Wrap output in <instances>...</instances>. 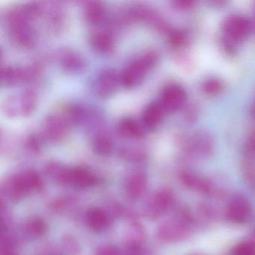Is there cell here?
Wrapping results in <instances>:
<instances>
[{
    "mask_svg": "<svg viewBox=\"0 0 255 255\" xmlns=\"http://www.w3.org/2000/svg\"><path fill=\"white\" fill-rule=\"evenodd\" d=\"M45 136L53 142L62 141L68 132V123L65 118L52 115L46 119L44 125Z\"/></svg>",
    "mask_w": 255,
    "mask_h": 255,
    "instance_id": "9",
    "label": "cell"
},
{
    "mask_svg": "<svg viewBox=\"0 0 255 255\" xmlns=\"http://www.w3.org/2000/svg\"><path fill=\"white\" fill-rule=\"evenodd\" d=\"M47 226L44 221L39 219L31 220L28 225V231L35 236H41L45 233Z\"/></svg>",
    "mask_w": 255,
    "mask_h": 255,
    "instance_id": "29",
    "label": "cell"
},
{
    "mask_svg": "<svg viewBox=\"0 0 255 255\" xmlns=\"http://www.w3.org/2000/svg\"><path fill=\"white\" fill-rule=\"evenodd\" d=\"M188 150L192 156L209 157L213 154V143L211 137L204 132L195 133L189 141Z\"/></svg>",
    "mask_w": 255,
    "mask_h": 255,
    "instance_id": "12",
    "label": "cell"
},
{
    "mask_svg": "<svg viewBox=\"0 0 255 255\" xmlns=\"http://www.w3.org/2000/svg\"><path fill=\"white\" fill-rule=\"evenodd\" d=\"M30 23V20L23 18L12 19L8 21L13 39L24 48H31L36 41V35Z\"/></svg>",
    "mask_w": 255,
    "mask_h": 255,
    "instance_id": "5",
    "label": "cell"
},
{
    "mask_svg": "<svg viewBox=\"0 0 255 255\" xmlns=\"http://www.w3.org/2000/svg\"><path fill=\"white\" fill-rule=\"evenodd\" d=\"M60 65L65 72L78 74L84 71L86 62L84 58L77 52L67 50L61 55Z\"/></svg>",
    "mask_w": 255,
    "mask_h": 255,
    "instance_id": "13",
    "label": "cell"
},
{
    "mask_svg": "<svg viewBox=\"0 0 255 255\" xmlns=\"http://www.w3.org/2000/svg\"><path fill=\"white\" fill-rule=\"evenodd\" d=\"M147 186V179L143 174H135L129 179L127 186V192L132 198L142 195Z\"/></svg>",
    "mask_w": 255,
    "mask_h": 255,
    "instance_id": "21",
    "label": "cell"
},
{
    "mask_svg": "<svg viewBox=\"0 0 255 255\" xmlns=\"http://www.w3.org/2000/svg\"><path fill=\"white\" fill-rule=\"evenodd\" d=\"M119 133L125 138L138 139L144 136V130L138 122L129 118L122 119L119 122Z\"/></svg>",
    "mask_w": 255,
    "mask_h": 255,
    "instance_id": "17",
    "label": "cell"
},
{
    "mask_svg": "<svg viewBox=\"0 0 255 255\" xmlns=\"http://www.w3.org/2000/svg\"><path fill=\"white\" fill-rule=\"evenodd\" d=\"M38 73L37 68H15L5 67L1 71V83L2 86H12L18 83H26L33 80Z\"/></svg>",
    "mask_w": 255,
    "mask_h": 255,
    "instance_id": "8",
    "label": "cell"
},
{
    "mask_svg": "<svg viewBox=\"0 0 255 255\" xmlns=\"http://www.w3.org/2000/svg\"><path fill=\"white\" fill-rule=\"evenodd\" d=\"M87 221L91 228L96 231L106 229L109 225V218L106 213L98 208L91 209L87 213Z\"/></svg>",
    "mask_w": 255,
    "mask_h": 255,
    "instance_id": "20",
    "label": "cell"
},
{
    "mask_svg": "<svg viewBox=\"0 0 255 255\" xmlns=\"http://www.w3.org/2000/svg\"><path fill=\"white\" fill-rule=\"evenodd\" d=\"M174 204V197L169 190L156 192L149 204L148 216L153 219L159 217L169 210Z\"/></svg>",
    "mask_w": 255,
    "mask_h": 255,
    "instance_id": "11",
    "label": "cell"
},
{
    "mask_svg": "<svg viewBox=\"0 0 255 255\" xmlns=\"http://www.w3.org/2000/svg\"><path fill=\"white\" fill-rule=\"evenodd\" d=\"M251 29L250 22L241 16H231L225 19L222 24V32L227 47L231 50L234 45L243 41L249 35Z\"/></svg>",
    "mask_w": 255,
    "mask_h": 255,
    "instance_id": "3",
    "label": "cell"
},
{
    "mask_svg": "<svg viewBox=\"0 0 255 255\" xmlns=\"http://www.w3.org/2000/svg\"><path fill=\"white\" fill-rule=\"evenodd\" d=\"M96 177L91 171L82 168H75L68 171V183L77 188H88L93 186Z\"/></svg>",
    "mask_w": 255,
    "mask_h": 255,
    "instance_id": "14",
    "label": "cell"
},
{
    "mask_svg": "<svg viewBox=\"0 0 255 255\" xmlns=\"http://www.w3.org/2000/svg\"><path fill=\"white\" fill-rule=\"evenodd\" d=\"M252 214V204L243 195H235L231 197L225 207V219L235 225L246 223L249 220Z\"/></svg>",
    "mask_w": 255,
    "mask_h": 255,
    "instance_id": "4",
    "label": "cell"
},
{
    "mask_svg": "<svg viewBox=\"0 0 255 255\" xmlns=\"http://www.w3.org/2000/svg\"><path fill=\"white\" fill-rule=\"evenodd\" d=\"M231 255H255V241L242 242L233 248Z\"/></svg>",
    "mask_w": 255,
    "mask_h": 255,
    "instance_id": "28",
    "label": "cell"
},
{
    "mask_svg": "<svg viewBox=\"0 0 255 255\" xmlns=\"http://www.w3.org/2000/svg\"><path fill=\"white\" fill-rule=\"evenodd\" d=\"M24 177L31 191L41 189L42 186V180L36 172L32 171H28L25 173Z\"/></svg>",
    "mask_w": 255,
    "mask_h": 255,
    "instance_id": "30",
    "label": "cell"
},
{
    "mask_svg": "<svg viewBox=\"0 0 255 255\" xmlns=\"http://www.w3.org/2000/svg\"><path fill=\"white\" fill-rule=\"evenodd\" d=\"M92 47L99 53L108 54L114 50V40L107 32H98L91 38Z\"/></svg>",
    "mask_w": 255,
    "mask_h": 255,
    "instance_id": "18",
    "label": "cell"
},
{
    "mask_svg": "<svg viewBox=\"0 0 255 255\" xmlns=\"http://www.w3.org/2000/svg\"><path fill=\"white\" fill-rule=\"evenodd\" d=\"M20 116L27 117L35 112L38 104V96L35 91L27 89L18 95Z\"/></svg>",
    "mask_w": 255,
    "mask_h": 255,
    "instance_id": "16",
    "label": "cell"
},
{
    "mask_svg": "<svg viewBox=\"0 0 255 255\" xmlns=\"http://www.w3.org/2000/svg\"><path fill=\"white\" fill-rule=\"evenodd\" d=\"M120 83V76L116 71L107 69L103 71L97 79L95 90L97 94L102 98H107L113 95Z\"/></svg>",
    "mask_w": 255,
    "mask_h": 255,
    "instance_id": "10",
    "label": "cell"
},
{
    "mask_svg": "<svg viewBox=\"0 0 255 255\" xmlns=\"http://www.w3.org/2000/svg\"><path fill=\"white\" fill-rule=\"evenodd\" d=\"M195 223L190 215L180 212L175 219L167 221L158 228L156 236L164 243H175L187 240Z\"/></svg>",
    "mask_w": 255,
    "mask_h": 255,
    "instance_id": "1",
    "label": "cell"
},
{
    "mask_svg": "<svg viewBox=\"0 0 255 255\" xmlns=\"http://www.w3.org/2000/svg\"><path fill=\"white\" fill-rule=\"evenodd\" d=\"M202 89L206 95L209 96H216L223 91L224 85L220 80L210 78L206 80L202 85Z\"/></svg>",
    "mask_w": 255,
    "mask_h": 255,
    "instance_id": "25",
    "label": "cell"
},
{
    "mask_svg": "<svg viewBox=\"0 0 255 255\" xmlns=\"http://www.w3.org/2000/svg\"><path fill=\"white\" fill-rule=\"evenodd\" d=\"M4 113L8 117L15 118L20 116V106H19L18 95L8 96L2 104Z\"/></svg>",
    "mask_w": 255,
    "mask_h": 255,
    "instance_id": "23",
    "label": "cell"
},
{
    "mask_svg": "<svg viewBox=\"0 0 255 255\" xmlns=\"http://www.w3.org/2000/svg\"><path fill=\"white\" fill-rule=\"evenodd\" d=\"M253 159L247 158L243 163V172L245 180L249 188L255 192V164Z\"/></svg>",
    "mask_w": 255,
    "mask_h": 255,
    "instance_id": "24",
    "label": "cell"
},
{
    "mask_svg": "<svg viewBox=\"0 0 255 255\" xmlns=\"http://www.w3.org/2000/svg\"><path fill=\"white\" fill-rule=\"evenodd\" d=\"M158 55L153 50H149L125 68L120 76V83L127 89H132L141 83L150 70L156 65Z\"/></svg>",
    "mask_w": 255,
    "mask_h": 255,
    "instance_id": "2",
    "label": "cell"
},
{
    "mask_svg": "<svg viewBox=\"0 0 255 255\" xmlns=\"http://www.w3.org/2000/svg\"><path fill=\"white\" fill-rule=\"evenodd\" d=\"M186 93L179 85L172 84L166 86L161 95L160 105L165 113H174L184 105Z\"/></svg>",
    "mask_w": 255,
    "mask_h": 255,
    "instance_id": "7",
    "label": "cell"
},
{
    "mask_svg": "<svg viewBox=\"0 0 255 255\" xmlns=\"http://www.w3.org/2000/svg\"><path fill=\"white\" fill-rule=\"evenodd\" d=\"M164 114L165 111L159 103H152L143 112V125L149 130H153L162 122Z\"/></svg>",
    "mask_w": 255,
    "mask_h": 255,
    "instance_id": "15",
    "label": "cell"
},
{
    "mask_svg": "<svg viewBox=\"0 0 255 255\" xmlns=\"http://www.w3.org/2000/svg\"><path fill=\"white\" fill-rule=\"evenodd\" d=\"M186 41V36L183 32L175 31L170 35L169 42L172 47H180L183 45Z\"/></svg>",
    "mask_w": 255,
    "mask_h": 255,
    "instance_id": "32",
    "label": "cell"
},
{
    "mask_svg": "<svg viewBox=\"0 0 255 255\" xmlns=\"http://www.w3.org/2000/svg\"><path fill=\"white\" fill-rule=\"evenodd\" d=\"M93 150L97 154L103 156L110 154L113 150L112 140L104 134L97 135L93 141Z\"/></svg>",
    "mask_w": 255,
    "mask_h": 255,
    "instance_id": "22",
    "label": "cell"
},
{
    "mask_svg": "<svg viewBox=\"0 0 255 255\" xmlns=\"http://www.w3.org/2000/svg\"><path fill=\"white\" fill-rule=\"evenodd\" d=\"M85 111L83 107L78 105L71 106L67 110L66 119L68 123H71L73 125H79L81 123L84 119Z\"/></svg>",
    "mask_w": 255,
    "mask_h": 255,
    "instance_id": "27",
    "label": "cell"
},
{
    "mask_svg": "<svg viewBox=\"0 0 255 255\" xmlns=\"http://www.w3.org/2000/svg\"><path fill=\"white\" fill-rule=\"evenodd\" d=\"M201 255V254H199V253H194V254H191V255Z\"/></svg>",
    "mask_w": 255,
    "mask_h": 255,
    "instance_id": "37",
    "label": "cell"
},
{
    "mask_svg": "<svg viewBox=\"0 0 255 255\" xmlns=\"http://www.w3.org/2000/svg\"><path fill=\"white\" fill-rule=\"evenodd\" d=\"M173 7L177 10H186L193 7L194 2L189 0H180L171 2Z\"/></svg>",
    "mask_w": 255,
    "mask_h": 255,
    "instance_id": "33",
    "label": "cell"
},
{
    "mask_svg": "<svg viewBox=\"0 0 255 255\" xmlns=\"http://www.w3.org/2000/svg\"><path fill=\"white\" fill-rule=\"evenodd\" d=\"M198 215L204 222H214L218 217V212L208 203H200L198 206Z\"/></svg>",
    "mask_w": 255,
    "mask_h": 255,
    "instance_id": "26",
    "label": "cell"
},
{
    "mask_svg": "<svg viewBox=\"0 0 255 255\" xmlns=\"http://www.w3.org/2000/svg\"><path fill=\"white\" fill-rule=\"evenodd\" d=\"M97 255H119V253L114 248L105 247L100 249L97 253Z\"/></svg>",
    "mask_w": 255,
    "mask_h": 255,
    "instance_id": "35",
    "label": "cell"
},
{
    "mask_svg": "<svg viewBox=\"0 0 255 255\" xmlns=\"http://www.w3.org/2000/svg\"><path fill=\"white\" fill-rule=\"evenodd\" d=\"M252 116H253L254 118L255 119V104H254L253 108H252Z\"/></svg>",
    "mask_w": 255,
    "mask_h": 255,
    "instance_id": "36",
    "label": "cell"
},
{
    "mask_svg": "<svg viewBox=\"0 0 255 255\" xmlns=\"http://www.w3.org/2000/svg\"><path fill=\"white\" fill-rule=\"evenodd\" d=\"M253 236H254V237H255V229H254V231H253Z\"/></svg>",
    "mask_w": 255,
    "mask_h": 255,
    "instance_id": "38",
    "label": "cell"
},
{
    "mask_svg": "<svg viewBox=\"0 0 255 255\" xmlns=\"http://www.w3.org/2000/svg\"><path fill=\"white\" fill-rule=\"evenodd\" d=\"M246 152L247 158H255V131L249 135L246 144Z\"/></svg>",
    "mask_w": 255,
    "mask_h": 255,
    "instance_id": "31",
    "label": "cell"
},
{
    "mask_svg": "<svg viewBox=\"0 0 255 255\" xmlns=\"http://www.w3.org/2000/svg\"><path fill=\"white\" fill-rule=\"evenodd\" d=\"M27 144L29 145V148L32 149V150H39L41 148V142H40L39 138L37 135H32L29 137L27 140Z\"/></svg>",
    "mask_w": 255,
    "mask_h": 255,
    "instance_id": "34",
    "label": "cell"
},
{
    "mask_svg": "<svg viewBox=\"0 0 255 255\" xmlns=\"http://www.w3.org/2000/svg\"><path fill=\"white\" fill-rule=\"evenodd\" d=\"M180 180L183 186L192 192L207 196L216 195L217 189L213 182L191 171H183L180 174Z\"/></svg>",
    "mask_w": 255,
    "mask_h": 255,
    "instance_id": "6",
    "label": "cell"
},
{
    "mask_svg": "<svg viewBox=\"0 0 255 255\" xmlns=\"http://www.w3.org/2000/svg\"><path fill=\"white\" fill-rule=\"evenodd\" d=\"M105 16L104 5L100 2H88L85 5V17L91 24H98Z\"/></svg>",
    "mask_w": 255,
    "mask_h": 255,
    "instance_id": "19",
    "label": "cell"
}]
</instances>
